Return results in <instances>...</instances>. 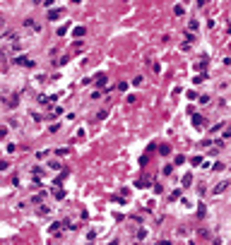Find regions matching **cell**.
<instances>
[{
  "instance_id": "obj_1",
  "label": "cell",
  "mask_w": 231,
  "mask_h": 245,
  "mask_svg": "<svg viewBox=\"0 0 231 245\" xmlns=\"http://www.w3.org/2000/svg\"><path fill=\"white\" fill-rule=\"evenodd\" d=\"M226 185H229V183H219V185L214 188V195H219V192H224V190H226Z\"/></svg>"
}]
</instances>
